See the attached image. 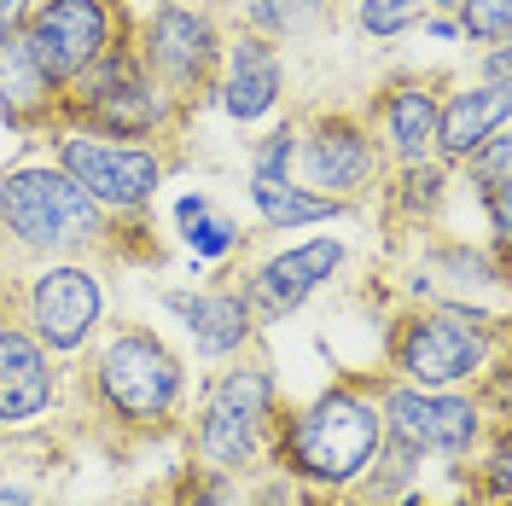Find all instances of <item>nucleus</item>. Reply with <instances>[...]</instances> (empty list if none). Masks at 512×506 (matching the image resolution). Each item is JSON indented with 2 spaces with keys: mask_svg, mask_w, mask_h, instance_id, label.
<instances>
[{
  "mask_svg": "<svg viewBox=\"0 0 512 506\" xmlns=\"http://www.w3.org/2000/svg\"><path fill=\"white\" fill-rule=\"evenodd\" d=\"M70 384L82 396V419L123 443L175 437L187 419L192 367L187 355L146 320H105L99 338L70 361Z\"/></svg>",
  "mask_w": 512,
  "mask_h": 506,
  "instance_id": "obj_1",
  "label": "nucleus"
},
{
  "mask_svg": "<svg viewBox=\"0 0 512 506\" xmlns=\"http://www.w3.org/2000/svg\"><path fill=\"white\" fill-rule=\"evenodd\" d=\"M379 448H384L379 373H344L326 390H315L309 402L280 408L274 466L297 483L303 501L344 506Z\"/></svg>",
  "mask_w": 512,
  "mask_h": 506,
  "instance_id": "obj_2",
  "label": "nucleus"
},
{
  "mask_svg": "<svg viewBox=\"0 0 512 506\" xmlns=\"http://www.w3.org/2000/svg\"><path fill=\"white\" fill-rule=\"evenodd\" d=\"M280 373L262 349H245L222 367H204V379L192 384L187 419H181V443L187 466L204 472H233L251 477L274 466V431H280Z\"/></svg>",
  "mask_w": 512,
  "mask_h": 506,
  "instance_id": "obj_3",
  "label": "nucleus"
},
{
  "mask_svg": "<svg viewBox=\"0 0 512 506\" xmlns=\"http://www.w3.org/2000/svg\"><path fill=\"white\" fill-rule=\"evenodd\" d=\"M128 233L134 227L111 222L47 152L0 169V245L12 256H24V262L99 256L105 262Z\"/></svg>",
  "mask_w": 512,
  "mask_h": 506,
  "instance_id": "obj_4",
  "label": "nucleus"
},
{
  "mask_svg": "<svg viewBox=\"0 0 512 506\" xmlns=\"http://www.w3.org/2000/svg\"><path fill=\"white\" fill-rule=\"evenodd\" d=\"M507 361V315L402 303L384 332V379L414 390H478L489 367Z\"/></svg>",
  "mask_w": 512,
  "mask_h": 506,
  "instance_id": "obj_5",
  "label": "nucleus"
},
{
  "mask_svg": "<svg viewBox=\"0 0 512 506\" xmlns=\"http://www.w3.org/2000/svg\"><path fill=\"white\" fill-rule=\"evenodd\" d=\"M41 146H47V158L59 163L111 222H123V227L146 222L158 187L169 181V169H175V146L123 140V134H99V128H82V123L47 128Z\"/></svg>",
  "mask_w": 512,
  "mask_h": 506,
  "instance_id": "obj_6",
  "label": "nucleus"
},
{
  "mask_svg": "<svg viewBox=\"0 0 512 506\" xmlns=\"http://www.w3.org/2000/svg\"><path fill=\"white\" fill-rule=\"evenodd\" d=\"M64 123L99 128V134H123V140L175 146L181 128L192 123V111L175 94H163V82L140 64V53L128 41H117L76 82H64Z\"/></svg>",
  "mask_w": 512,
  "mask_h": 506,
  "instance_id": "obj_7",
  "label": "nucleus"
},
{
  "mask_svg": "<svg viewBox=\"0 0 512 506\" xmlns=\"http://www.w3.org/2000/svg\"><path fill=\"white\" fill-rule=\"evenodd\" d=\"M6 315L30 332L53 361H76L111 320V268L99 256H59V262H30V274L12 291Z\"/></svg>",
  "mask_w": 512,
  "mask_h": 506,
  "instance_id": "obj_8",
  "label": "nucleus"
},
{
  "mask_svg": "<svg viewBox=\"0 0 512 506\" xmlns=\"http://www.w3.org/2000/svg\"><path fill=\"white\" fill-rule=\"evenodd\" d=\"M128 47L163 82V94H175L187 111H198L210 99V82H216L227 24L210 12V0H158V6L134 12Z\"/></svg>",
  "mask_w": 512,
  "mask_h": 506,
  "instance_id": "obj_9",
  "label": "nucleus"
},
{
  "mask_svg": "<svg viewBox=\"0 0 512 506\" xmlns=\"http://www.w3.org/2000/svg\"><path fill=\"white\" fill-rule=\"evenodd\" d=\"M379 408L384 437L408 448L419 466H466L489 443V431H501L478 390H414L379 373Z\"/></svg>",
  "mask_w": 512,
  "mask_h": 506,
  "instance_id": "obj_10",
  "label": "nucleus"
},
{
  "mask_svg": "<svg viewBox=\"0 0 512 506\" xmlns=\"http://www.w3.org/2000/svg\"><path fill=\"white\" fill-rule=\"evenodd\" d=\"M402 303H443V309H483L507 315V256L489 251L483 239H448L443 227L414 233V245L396 268Z\"/></svg>",
  "mask_w": 512,
  "mask_h": 506,
  "instance_id": "obj_11",
  "label": "nucleus"
},
{
  "mask_svg": "<svg viewBox=\"0 0 512 506\" xmlns=\"http://www.w3.org/2000/svg\"><path fill=\"white\" fill-rule=\"evenodd\" d=\"M291 175L309 192L332 198V204H367L373 192L384 187L390 163H384L379 140L361 111H303L297 117V158H291Z\"/></svg>",
  "mask_w": 512,
  "mask_h": 506,
  "instance_id": "obj_12",
  "label": "nucleus"
},
{
  "mask_svg": "<svg viewBox=\"0 0 512 506\" xmlns=\"http://www.w3.org/2000/svg\"><path fill=\"white\" fill-rule=\"evenodd\" d=\"M344 268H350V239L315 233V239H291V245H274L256 262H245L239 291H245V303L262 326H280L297 309H309L332 280H344Z\"/></svg>",
  "mask_w": 512,
  "mask_h": 506,
  "instance_id": "obj_13",
  "label": "nucleus"
},
{
  "mask_svg": "<svg viewBox=\"0 0 512 506\" xmlns=\"http://www.w3.org/2000/svg\"><path fill=\"white\" fill-rule=\"evenodd\" d=\"M134 12L128 0H35V12L24 18V47L47 64V76L76 82L99 53H111L117 41H128Z\"/></svg>",
  "mask_w": 512,
  "mask_h": 506,
  "instance_id": "obj_14",
  "label": "nucleus"
},
{
  "mask_svg": "<svg viewBox=\"0 0 512 506\" xmlns=\"http://www.w3.org/2000/svg\"><path fill=\"white\" fill-rule=\"evenodd\" d=\"M163 315L181 326L192 361H204V367H222L245 349H262V320L251 315V303L239 291V274H216L204 285H169Z\"/></svg>",
  "mask_w": 512,
  "mask_h": 506,
  "instance_id": "obj_15",
  "label": "nucleus"
},
{
  "mask_svg": "<svg viewBox=\"0 0 512 506\" xmlns=\"http://www.w3.org/2000/svg\"><path fill=\"white\" fill-rule=\"evenodd\" d=\"M437 111H443V76H419V70L384 76L361 105L390 169L437 163Z\"/></svg>",
  "mask_w": 512,
  "mask_h": 506,
  "instance_id": "obj_16",
  "label": "nucleus"
},
{
  "mask_svg": "<svg viewBox=\"0 0 512 506\" xmlns=\"http://www.w3.org/2000/svg\"><path fill=\"white\" fill-rule=\"evenodd\" d=\"M64 390H70L64 361H53L0 309V437H35L59 413Z\"/></svg>",
  "mask_w": 512,
  "mask_h": 506,
  "instance_id": "obj_17",
  "label": "nucleus"
},
{
  "mask_svg": "<svg viewBox=\"0 0 512 506\" xmlns=\"http://www.w3.org/2000/svg\"><path fill=\"white\" fill-rule=\"evenodd\" d=\"M286 82H291L286 47H274L251 30H227L222 64H216V82H210V105L239 128L274 123L280 105H286Z\"/></svg>",
  "mask_w": 512,
  "mask_h": 506,
  "instance_id": "obj_18",
  "label": "nucleus"
},
{
  "mask_svg": "<svg viewBox=\"0 0 512 506\" xmlns=\"http://www.w3.org/2000/svg\"><path fill=\"white\" fill-rule=\"evenodd\" d=\"M0 123L18 140H41L64 123V82L47 76V64L24 47V35L0 41Z\"/></svg>",
  "mask_w": 512,
  "mask_h": 506,
  "instance_id": "obj_19",
  "label": "nucleus"
},
{
  "mask_svg": "<svg viewBox=\"0 0 512 506\" xmlns=\"http://www.w3.org/2000/svg\"><path fill=\"white\" fill-rule=\"evenodd\" d=\"M512 128V82H443V111H437V163L460 169L489 134Z\"/></svg>",
  "mask_w": 512,
  "mask_h": 506,
  "instance_id": "obj_20",
  "label": "nucleus"
},
{
  "mask_svg": "<svg viewBox=\"0 0 512 506\" xmlns=\"http://www.w3.org/2000/svg\"><path fill=\"white\" fill-rule=\"evenodd\" d=\"M210 12L227 30H251L274 47L315 41L338 24V0H210Z\"/></svg>",
  "mask_w": 512,
  "mask_h": 506,
  "instance_id": "obj_21",
  "label": "nucleus"
},
{
  "mask_svg": "<svg viewBox=\"0 0 512 506\" xmlns=\"http://www.w3.org/2000/svg\"><path fill=\"white\" fill-rule=\"evenodd\" d=\"M454 175L466 181L472 204H478L483 222H489V239H483V245L507 256V245H512V128L489 134Z\"/></svg>",
  "mask_w": 512,
  "mask_h": 506,
  "instance_id": "obj_22",
  "label": "nucleus"
},
{
  "mask_svg": "<svg viewBox=\"0 0 512 506\" xmlns=\"http://www.w3.org/2000/svg\"><path fill=\"white\" fill-rule=\"evenodd\" d=\"M448 192H454V169L448 163H414V169H390L379 198L402 233H425V227L443 222Z\"/></svg>",
  "mask_w": 512,
  "mask_h": 506,
  "instance_id": "obj_23",
  "label": "nucleus"
},
{
  "mask_svg": "<svg viewBox=\"0 0 512 506\" xmlns=\"http://www.w3.org/2000/svg\"><path fill=\"white\" fill-rule=\"evenodd\" d=\"M245 198L256 210V227L262 233H303V227H320V222H344L350 210L309 192L297 175H280V181H245Z\"/></svg>",
  "mask_w": 512,
  "mask_h": 506,
  "instance_id": "obj_24",
  "label": "nucleus"
},
{
  "mask_svg": "<svg viewBox=\"0 0 512 506\" xmlns=\"http://www.w3.org/2000/svg\"><path fill=\"white\" fill-rule=\"evenodd\" d=\"M175 233H181V245H187L192 262H210V268H222V262H233V256L245 251L239 222L227 216L210 192H187L175 204Z\"/></svg>",
  "mask_w": 512,
  "mask_h": 506,
  "instance_id": "obj_25",
  "label": "nucleus"
},
{
  "mask_svg": "<svg viewBox=\"0 0 512 506\" xmlns=\"http://www.w3.org/2000/svg\"><path fill=\"white\" fill-rule=\"evenodd\" d=\"M419 483H425V466H419L408 448H396L384 437V448L373 454V466L361 472V483L350 489L344 506H396V501H414Z\"/></svg>",
  "mask_w": 512,
  "mask_h": 506,
  "instance_id": "obj_26",
  "label": "nucleus"
},
{
  "mask_svg": "<svg viewBox=\"0 0 512 506\" xmlns=\"http://www.w3.org/2000/svg\"><path fill=\"white\" fill-rule=\"evenodd\" d=\"M338 6L350 12L361 41H402L437 12V0H338Z\"/></svg>",
  "mask_w": 512,
  "mask_h": 506,
  "instance_id": "obj_27",
  "label": "nucleus"
},
{
  "mask_svg": "<svg viewBox=\"0 0 512 506\" xmlns=\"http://www.w3.org/2000/svg\"><path fill=\"white\" fill-rule=\"evenodd\" d=\"M460 472H466V489L478 506H512V425L489 431V443Z\"/></svg>",
  "mask_w": 512,
  "mask_h": 506,
  "instance_id": "obj_28",
  "label": "nucleus"
},
{
  "mask_svg": "<svg viewBox=\"0 0 512 506\" xmlns=\"http://www.w3.org/2000/svg\"><path fill=\"white\" fill-rule=\"evenodd\" d=\"M448 18L466 47H507L512 41V0H454Z\"/></svg>",
  "mask_w": 512,
  "mask_h": 506,
  "instance_id": "obj_29",
  "label": "nucleus"
},
{
  "mask_svg": "<svg viewBox=\"0 0 512 506\" xmlns=\"http://www.w3.org/2000/svg\"><path fill=\"white\" fill-rule=\"evenodd\" d=\"M291 158H297V117H286V123H268L251 140L245 181H280V175H291Z\"/></svg>",
  "mask_w": 512,
  "mask_h": 506,
  "instance_id": "obj_30",
  "label": "nucleus"
},
{
  "mask_svg": "<svg viewBox=\"0 0 512 506\" xmlns=\"http://www.w3.org/2000/svg\"><path fill=\"white\" fill-rule=\"evenodd\" d=\"M0 506H41V483L18 466H0Z\"/></svg>",
  "mask_w": 512,
  "mask_h": 506,
  "instance_id": "obj_31",
  "label": "nucleus"
},
{
  "mask_svg": "<svg viewBox=\"0 0 512 506\" xmlns=\"http://www.w3.org/2000/svg\"><path fill=\"white\" fill-rule=\"evenodd\" d=\"M472 76H478V82H512V41L507 47H478Z\"/></svg>",
  "mask_w": 512,
  "mask_h": 506,
  "instance_id": "obj_32",
  "label": "nucleus"
},
{
  "mask_svg": "<svg viewBox=\"0 0 512 506\" xmlns=\"http://www.w3.org/2000/svg\"><path fill=\"white\" fill-rule=\"evenodd\" d=\"M35 12V0H0V41L24 30V18Z\"/></svg>",
  "mask_w": 512,
  "mask_h": 506,
  "instance_id": "obj_33",
  "label": "nucleus"
},
{
  "mask_svg": "<svg viewBox=\"0 0 512 506\" xmlns=\"http://www.w3.org/2000/svg\"><path fill=\"white\" fill-rule=\"evenodd\" d=\"M105 506H169V495H163V483H158V489H128V495H117V501H105Z\"/></svg>",
  "mask_w": 512,
  "mask_h": 506,
  "instance_id": "obj_34",
  "label": "nucleus"
},
{
  "mask_svg": "<svg viewBox=\"0 0 512 506\" xmlns=\"http://www.w3.org/2000/svg\"><path fill=\"white\" fill-rule=\"evenodd\" d=\"M396 506H437V501H425V495H414V501H396Z\"/></svg>",
  "mask_w": 512,
  "mask_h": 506,
  "instance_id": "obj_35",
  "label": "nucleus"
},
{
  "mask_svg": "<svg viewBox=\"0 0 512 506\" xmlns=\"http://www.w3.org/2000/svg\"><path fill=\"white\" fill-rule=\"evenodd\" d=\"M448 6H454V0H437V12H448Z\"/></svg>",
  "mask_w": 512,
  "mask_h": 506,
  "instance_id": "obj_36",
  "label": "nucleus"
}]
</instances>
